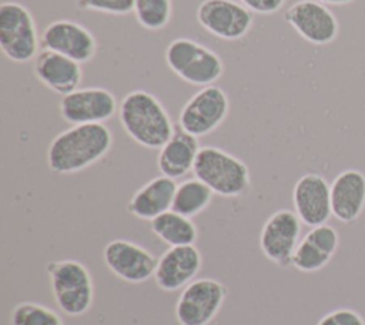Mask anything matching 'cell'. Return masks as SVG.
<instances>
[{
  "mask_svg": "<svg viewBox=\"0 0 365 325\" xmlns=\"http://www.w3.org/2000/svg\"><path fill=\"white\" fill-rule=\"evenodd\" d=\"M76 7L84 11L124 16L133 13L134 0H76Z\"/></svg>",
  "mask_w": 365,
  "mask_h": 325,
  "instance_id": "26",
  "label": "cell"
},
{
  "mask_svg": "<svg viewBox=\"0 0 365 325\" xmlns=\"http://www.w3.org/2000/svg\"><path fill=\"white\" fill-rule=\"evenodd\" d=\"M292 204L302 224L311 228L327 224L332 215L331 185L317 172L304 174L294 185Z\"/></svg>",
  "mask_w": 365,
  "mask_h": 325,
  "instance_id": "15",
  "label": "cell"
},
{
  "mask_svg": "<svg viewBox=\"0 0 365 325\" xmlns=\"http://www.w3.org/2000/svg\"><path fill=\"white\" fill-rule=\"evenodd\" d=\"M317 325H365V321L354 309L339 308L325 314Z\"/></svg>",
  "mask_w": 365,
  "mask_h": 325,
  "instance_id": "27",
  "label": "cell"
},
{
  "mask_svg": "<svg viewBox=\"0 0 365 325\" xmlns=\"http://www.w3.org/2000/svg\"><path fill=\"white\" fill-rule=\"evenodd\" d=\"M118 120L131 140L150 150H160L175 128L163 103L141 88L131 90L121 98Z\"/></svg>",
  "mask_w": 365,
  "mask_h": 325,
  "instance_id": "2",
  "label": "cell"
},
{
  "mask_svg": "<svg viewBox=\"0 0 365 325\" xmlns=\"http://www.w3.org/2000/svg\"><path fill=\"white\" fill-rule=\"evenodd\" d=\"M157 259L143 245L123 238L107 242L103 249V261L110 272L130 284H141L154 277Z\"/></svg>",
  "mask_w": 365,
  "mask_h": 325,
  "instance_id": "13",
  "label": "cell"
},
{
  "mask_svg": "<svg viewBox=\"0 0 365 325\" xmlns=\"http://www.w3.org/2000/svg\"><path fill=\"white\" fill-rule=\"evenodd\" d=\"M10 325H64V322L51 308L38 302L23 301L11 309Z\"/></svg>",
  "mask_w": 365,
  "mask_h": 325,
  "instance_id": "25",
  "label": "cell"
},
{
  "mask_svg": "<svg viewBox=\"0 0 365 325\" xmlns=\"http://www.w3.org/2000/svg\"><path fill=\"white\" fill-rule=\"evenodd\" d=\"M195 17L211 36L227 41L247 36L254 23V13L238 0H202Z\"/></svg>",
  "mask_w": 365,
  "mask_h": 325,
  "instance_id": "9",
  "label": "cell"
},
{
  "mask_svg": "<svg viewBox=\"0 0 365 325\" xmlns=\"http://www.w3.org/2000/svg\"><path fill=\"white\" fill-rule=\"evenodd\" d=\"M46 271L56 305L68 316L87 314L94 301V284L88 268L77 259H53Z\"/></svg>",
  "mask_w": 365,
  "mask_h": 325,
  "instance_id": "3",
  "label": "cell"
},
{
  "mask_svg": "<svg viewBox=\"0 0 365 325\" xmlns=\"http://www.w3.org/2000/svg\"><path fill=\"white\" fill-rule=\"evenodd\" d=\"M58 111L64 121L76 124H104L115 113V96L104 87L77 88L61 97Z\"/></svg>",
  "mask_w": 365,
  "mask_h": 325,
  "instance_id": "10",
  "label": "cell"
},
{
  "mask_svg": "<svg viewBox=\"0 0 365 325\" xmlns=\"http://www.w3.org/2000/svg\"><path fill=\"white\" fill-rule=\"evenodd\" d=\"M317 1H321L324 4H329V6H344V4H349L352 3L354 0H317Z\"/></svg>",
  "mask_w": 365,
  "mask_h": 325,
  "instance_id": "29",
  "label": "cell"
},
{
  "mask_svg": "<svg viewBox=\"0 0 365 325\" xmlns=\"http://www.w3.org/2000/svg\"><path fill=\"white\" fill-rule=\"evenodd\" d=\"M284 20L308 43L331 44L339 33V23L327 4L317 0H298L291 4Z\"/></svg>",
  "mask_w": 365,
  "mask_h": 325,
  "instance_id": "12",
  "label": "cell"
},
{
  "mask_svg": "<svg viewBox=\"0 0 365 325\" xmlns=\"http://www.w3.org/2000/svg\"><path fill=\"white\" fill-rule=\"evenodd\" d=\"M332 215L344 222H354L365 208V174L359 170H344L331 184Z\"/></svg>",
  "mask_w": 365,
  "mask_h": 325,
  "instance_id": "19",
  "label": "cell"
},
{
  "mask_svg": "<svg viewBox=\"0 0 365 325\" xmlns=\"http://www.w3.org/2000/svg\"><path fill=\"white\" fill-rule=\"evenodd\" d=\"M200 148L198 137L177 125L168 141L158 150V171L161 175L170 177L173 180L182 178L190 171H192Z\"/></svg>",
  "mask_w": 365,
  "mask_h": 325,
  "instance_id": "20",
  "label": "cell"
},
{
  "mask_svg": "<svg viewBox=\"0 0 365 325\" xmlns=\"http://www.w3.org/2000/svg\"><path fill=\"white\" fill-rule=\"evenodd\" d=\"M133 13L141 27L158 31L173 17V0H134Z\"/></svg>",
  "mask_w": 365,
  "mask_h": 325,
  "instance_id": "24",
  "label": "cell"
},
{
  "mask_svg": "<svg viewBox=\"0 0 365 325\" xmlns=\"http://www.w3.org/2000/svg\"><path fill=\"white\" fill-rule=\"evenodd\" d=\"M338 245L339 235L334 227L328 224L312 227L299 241L291 265L302 272L319 271L335 255Z\"/></svg>",
  "mask_w": 365,
  "mask_h": 325,
  "instance_id": "18",
  "label": "cell"
},
{
  "mask_svg": "<svg viewBox=\"0 0 365 325\" xmlns=\"http://www.w3.org/2000/svg\"><path fill=\"white\" fill-rule=\"evenodd\" d=\"M248 10L258 14H272L282 9L287 0H238Z\"/></svg>",
  "mask_w": 365,
  "mask_h": 325,
  "instance_id": "28",
  "label": "cell"
},
{
  "mask_svg": "<svg viewBox=\"0 0 365 325\" xmlns=\"http://www.w3.org/2000/svg\"><path fill=\"white\" fill-rule=\"evenodd\" d=\"M41 47L67 56L80 64L88 63L97 53L94 34L81 23L58 19L48 23L40 34Z\"/></svg>",
  "mask_w": 365,
  "mask_h": 325,
  "instance_id": "14",
  "label": "cell"
},
{
  "mask_svg": "<svg viewBox=\"0 0 365 325\" xmlns=\"http://www.w3.org/2000/svg\"><path fill=\"white\" fill-rule=\"evenodd\" d=\"M202 257L195 245L168 247L157 259L154 281L164 292H174L195 279Z\"/></svg>",
  "mask_w": 365,
  "mask_h": 325,
  "instance_id": "16",
  "label": "cell"
},
{
  "mask_svg": "<svg viewBox=\"0 0 365 325\" xmlns=\"http://www.w3.org/2000/svg\"><path fill=\"white\" fill-rule=\"evenodd\" d=\"M151 232L170 247L194 245L198 231L191 218L184 217L173 210L150 221Z\"/></svg>",
  "mask_w": 365,
  "mask_h": 325,
  "instance_id": "22",
  "label": "cell"
},
{
  "mask_svg": "<svg viewBox=\"0 0 365 325\" xmlns=\"http://www.w3.org/2000/svg\"><path fill=\"white\" fill-rule=\"evenodd\" d=\"M40 34L31 11L19 1L0 4V48L7 60L27 63L38 54Z\"/></svg>",
  "mask_w": 365,
  "mask_h": 325,
  "instance_id": "6",
  "label": "cell"
},
{
  "mask_svg": "<svg viewBox=\"0 0 365 325\" xmlns=\"http://www.w3.org/2000/svg\"><path fill=\"white\" fill-rule=\"evenodd\" d=\"M192 174L221 197L242 195L251 184L247 164L234 154L214 145L200 148Z\"/></svg>",
  "mask_w": 365,
  "mask_h": 325,
  "instance_id": "5",
  "label": "cell"
},
{
  "mask_svg": "<svg viewBox=\"0 0 365 325\" xmlns=\"http://www.w3.org/2000/svg\"><path fill=\"white\" fill-rule=\"evenodd\" d=\"M33 71L44 87L61 97L80 88L83 80L80 63L46 48H41L36 56Z\"/></svg>",
  "mask_w": 365,
  "mask_h": 325,
  "instance_id": "17",
  "label": "cell"
},
{
  "mask_svg": "<svg viewBox=\"0 0 365 325\" xmlns=\"http://www.w3.org/2000/svg\"><path fill=\"white\" fill-rule=\"evenodd\" d=\"M175 188V180L165 175L154 177L133 194L127 211L138 220L151 221L171 210Z\"/></svg>",
  "mask_w": 365,
  "mask_h": 325,
  "instance_id": "21",
  "label": "cell"
},
{
  "mask_svg": "<svg viewBox=\"0 0 365 325\" xmlns=\"http://www.w3.org/2000/svg\"><path fill=\"white\" fill-rule=\"evenodd\" d=\"M212 197V190L201 180L197 177L187 178L177 184L171 210L184 217L192 218L205 211V208L211 204Z\"/></svg>",
  "mask_w": 365,
  "mask_h": 325,
  "instance_id": "23",
  "label": "cell"
},
{
  "mask_svg": "<svg viewBox=\"0 0 365 325\" xmlns=\"http://www.w3.org/2000/svg\"><path fill=\"white\" fill-rule=\"evenodd\" d=\"M228 289L214 278H195L182 288L174 308L178 325H210L218 315Z\"/></svg>",
  "mask_w": 365,
  "mask_h": 325,
  "instance_id": "7",
  "label": "cell"
},
{
  "mask_svg": "<svg viewBox=\"0 0 365 325\" xmlns=\"http://www.w3.org/2000/svg\"><path fill=\"white\" fill-rule=\"evenodd\" d=\"M164 58L178 78L192 86H211L224 74V61L220 54L188 37H177L170 41Z\"/></svg>",
  "mask_w": 365,
  "mask_h": 325,
  "instance_id": "4",
  "label": "cell"
},
{
  "mask_svg": "<svg viewBox=\"0 0 365 325\" xmlns=\"http://www.w3.org/2000/svg\"><path fill=\"white\" fill-rule=\"evenodd\" d=\"M111 147L113 134L106 124H76L48 144L47 167L56 174H74L100 161Z\"/></svg>",
  "mask_w": 365,
  "mask_h": 325,
  "instance_id": "1",
  "label": "cell"
},
{
  "mask_svg": "<svg viewBox=\"0 0 365 325\" xmlns=\"http://www.w3.org/2000/svg\"><path fill=\"white\" fill-rule=\"evenodd\" d=\"M230 98L215 84L201 87L181 107L178 125L187 133L202 137L215 131L228 117Z\"/></svg>",
  "mask_w": 365,
  "mask_h": 325,
  "instance_id": "8",
  "label": "cell"
},
{
  "mask_svg": "<svg viewBox=\"0 0 365 325\" xmlns=\"http://www.w3.org/2000/svg\"><path fill=\"white\" fill-rule=\"evenodd\" d=\"M301 224L297 212L291 210H278L267 218L259 232V248L267 259L278 267L291 265L301 241Z\"/></svg>",
  "mask_w": 365,
  "mask_h": 325,
  "instance_id": "11",
  "label": "cell"
}]
</instances>
